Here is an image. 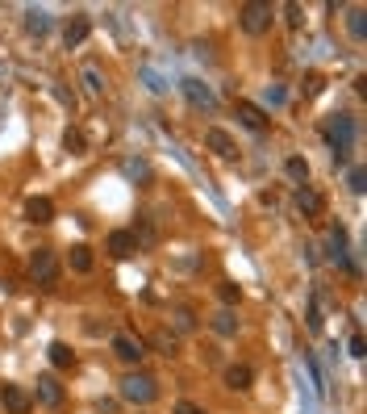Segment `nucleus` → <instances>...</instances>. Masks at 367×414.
I'll return each mask as SVG.
<instances>
[{"instance_id":"obj_11","label":"nucleus","mask_w":367,"mask_h":414,"mask_svg":"<svg viewBox=\"0 0 367 414\" xmlns=\"http://www.w3.org/2000/svg\"><path fill=\"white\" fill-rule=\"evenodd\" d=\"M121 176L134 180V184H155V168L146 159H138V155H125L121 159Z\"/></svg>"},{"instance_id":"obj_31","label":"nucleus","mask_w":367,"mask_h":414,"mask_svg":"<svg viewBox=\"0 0 367 414\" xmlns=\"http://www.w3.org/2000/svg\"><path fill=\"white\" fill-rule=\"evenodd\" d=\"M322 84H326V80H322L318 71H309V75H305V96H318V92H322Z\"/></svg>"},{"instance_id":"obj_14","label":"nucleus","mask_w":367,"mask_h":414,"mask_svg":"<svg viewBox=\"0 0 367 414\" xmlns=\"http://www.w3.org/2000/svg\"><path fill=\"white\" fill-rule=\"evenodd\" d=\"M79 84H84V92H88L92 101H100L104 88H109V84H104V71H100L96 63H84V67H79Z\"/></svg>"},{"instance_id":"obj_10","label":"nucleus","mask_w":367,"mask_h":414,"mask_svg":"<svg viewBox=\"0 0 367 414\" xmlns=\"http://www.w3.org/2000/svg\"><path fill=\"white\" fill-rule=\"evenodd\" d=\"M234 113H238V121H242L247 130H255V134H263V130H267V113H263L255 101H238V105H234Z\"/></svg>"},{"instance_id":"obj_18","label":"nucleus","mask_w":367,"mask_h":414,"mask_svg":"<svg viewBox=\"0 0 367 414\" xmlns=\"http://www.w3.org/2000/svg\"><path fill=\"white\" fill-rule=\"evenodd\" d=\"M209 327H213L221 339H234V335H238V314H234V310H217V314L209 318Z\"/></svg>"},{"instance_id":"obj_12","label":"nucleus","mask_w":367,"mask_h":414,"mask_svg":"<svg viewBox=\"0 0 367 414\" xmlns=\"http://www.w3.org/2000/svg\"><path fill=\"white\" fill-rule=\"evenodd\" d=\"M0 402H4L8 414H29V406H33V398L21 385H0Z\"/></svg>"},{"instance_id":"obj_27","label":"nucleus","mask_w":367,"mask_h":414,"mask_svg":"<svg viewBox=\"0 0 367 414\" xmlns=\"http://www.w3.org/2000/svg\"><path fill=\"white\" fill-rule=\"evenodd\" d=\"M347 188H351L355 197H364V188H367V172L364 168H351V172H347Z\"/></svg>"},{"instance_id":"obj_33","label":"nucleus","mask_w":367,"mask_h":414,"mask_svg":"<svg viewBox=\"0 0 367 414\" xmlns=\"http://www.w3.org/2000/svg\"><path fill=\"white\" fill-rule=\"evenodd\" d=\"M351 356H355V360H364V356H367V348H364V335H351Z\"/></svg>"},{"instance_id":"obj_15","label":"nucleus","mask_w":367,"mask_h":414,"mask_svg":"<svg viewBox=\"0 0 367 414\" xmlns=\"http://www.w3.org/2000/svg\"><path fill=\"white\" fill-rule=\"evenodd\" d=\"M88 34H92V21L79 13V17H71L67 21V29H63V42H67V50H75V46H84L88 42Z\"/></svg>"},{"instance_id":"obj_13","label":"nucleus","mask_w":367,"mask_h":414,"mask_svg":"<svg viewBox=\"0 0 367 414\" xmlns=\"http://www.w3.org/2000/svg\"><path fill=\"white\" fill-rule=\"evenodd\" d=\"M50 29H54L50 8H25V34H29V38H46Z\"/></svg>"},{"instance_id":"obj_24","label":"nucleus","mask_w":367,"mask_h":414,"mask_svg":"<svg viewBox=\"0 0 367 414\" xmlns=\"http://www.w3.org/2000/svg\"><path fill=\"white\" fill-rule=\"evenodd\" d=\"M71 268L75 272H92V247H84V243L71 247Z\"/></svg>"},{"instance_id":"obj_26","label":"nucleus","mask_w":367,"mask_h":414,"mask_svg":"<svg viewBox=\"0 0 367 414\" xmlns=\"http://www.w3.org/2000/svg\"><path fill=\"white\" fill-rule=\"evenodd\" d=\"M288 101V92H284V84H267L263 88V105H272V109H280Z\"/></svg>"},{"instance_id":"obj_1","label":"nucleus","mask_w":367,"mask_h":414,"mask_svg":"<svg viewBox=\"0 0 367 414\" xmlns=\"http://www.w3.org/2000/svg\"><path fill=\"white\" fill-rule=\"evenodd\" d=\"M322 134H326V142L334 151V163H347V151L359 142V117L355 113H330Z\"/></svg>"},{"instance_id":"obj_17","label":"nucleus","mask_w":367,"mask_h":414,"mask_svg":"<svg viewBox=\"0 0 367 414\" xmlns=\"http://www.w3.org/2000/svg\"><path fill=\"white\" fill-rule=\"evenodd\" d=\"M38 402L42 406H58L63 402V385H58V377H38Z\"/></svg>"},{"instance_id":"obj_4","label":"nucleus","mask_w":367,"mask_h":414,"mask_svg":"<svg viewBox=\"0 0 367 414\" xmlns=\"http://www.w3.org/2000/svg\"><path fill=\"white\" fill-rule=\"evenodd\" d=\"M113 356L121 360V364H130V369H142V360H146V343L138 339V335H130V331H113Z\"/></svg>"},{"instance_id":"obj_29","label":"nucleus","mask_w":367,"mask_h":414,"mask_svg":"<svg viewBox=\"0 0 367 414\" xmlns=\"http://www.w3.org/2000/svg\"><path fill=\"white\" fill-rule=\"evenodd\" d=\"M322 327H326V318H322V306H318V293H313V302H309V331L322 335Z\"/></svg>"},{"instance_id":"obj_28","label":"nucleus","mask_w":367,"mask_h":414,"mask_svg":"<svg viewBox=\"0 0 367 414\" xmlns=\"http://www.w3.org/2000/svg\"><path fill=\"white\" fill-rule=\"evenodd\" d=\"M217 297H221V302H226V310H230V306H238V297H242V289H238L234 281H221V289H217Z\"/></svg>"},{"instance_id":"obj_25","label":"nucleus","mask_w":367,"mask_h":414,"mask_svg":"<svg viewBox=\"0 0 367 414\" xmlns=\"http://www.w3.org/2000/svg\"><path fill=\"white\" fill-rule=\"evenodd\" d=\"M63 147H67V151H71V155H84V151H88V138H84V134H79V130H75V126H71V130H67V134H63Z\"/></svg>"},{"instance_id":"obj_32","label":"nucleus","mask_w":367,"mask_h":414,"mask_svg":"<svg viewBox=\"0 0 367 414\" xmlns=\"http://www.w3.org/2000/svg\"><path fill=\"white\" fill-rule=\"evenodd\" d=\"M284 13H288V25H301L305 21V8L301 4H284Z\"/></svg>"},{"instance_id":"obj_6","label":"nucleus","mask_w":367,"mask_h":414,"mask_svg":"<svg viewBox=\"0 0 367 414\" xmlns=\"http://www.w3.org/2000/svg\"><path fill=\"white\" fill-rule=\"evenodd\" d=\"M180 92L188 96V105H196V109H205V113L217 109V92H213L205 80H196V75H184V80H180Z\"/></svg>"},{"instance_id":"obj_5","label":"nucleus","mask_w":367,"mask_h":414,"mask_svg":"<svg viewBox=\"0 0 367 414\" xmlns=\"http://www.w3.org/2000/svg\"><path fill=\"white\" fill-rule=\"evenodd\" d=\"M29 276H33L38 285H46V289H50V285L58 281V256H54L50 247H38V251L29 256Z\"/></svg>"},{"instance_id":"obj_7","label":"nucleus","mask_w":367,"mask_h":414,"mask_svg":"<svg viewBox=\"0 0 367 414\" xmlns=\"http://www.w3.org/2000/svg\"><path fill=\"white\" fill-rule=\"evenodd\" d=\"M205 147H209L213 155H221V159H238V142H234V134L221 130V126H209V130H205Z\"/></svg>"},{"instance_id":"obj_8","label":"nucleus","mask_w":367,"mask_h":414,"mask_svg":"<svg viewBox=\"0 0 367 414\" xmlns=\"http://www.w3.org/2000/svg\"><path fill=\"white\" fill-rule=\"evenodd\" d=\"M297 209H301L309 222H318L322 209H326V201H322V193H318L313 184H297Z\"/></svg>"},{"instance_id":"obj_22","label":"nucleus","mask_w":367,"mask_h":414,"mask_svg":"<svg viewBox=\"0 0 367 414\" xmlns=\"http://www.w3.org/2000/svg\"><path fill=\"white\" fill-rule=\"evenodd\" d=\"M284 176L297 180V184H309V163H305L301 155H288V159H284Z\"/></svg>"},{"instance_id":"obj_34","label":"nucleus","mask_w":367,"mask_h":414,"mask_svg":"<svg viewBox=\"0 0 367 414\" xmlns=\"http://www.w3.org/2000/svg\"><path fill=\"white\" fill-rule=\"evenodd\" d=\"M171 414H205V411H201L196 402H175V411H171Z\"/></svg>"},{"instance_id":"obj_16","label":"nucleus","mask_w":367,"mask_h":414,"mask_svg":"<svg viewBox=\"0 0 367 414\" xmlns=\"http://www.w3.org/2000/svg\"><path fill=\"white\" fill-rule=\"evenodd\" d=\"M25 218L38 222V226L54 222V201H50V197H29V201H25Z\"/></svg>"},{"instance_id":"obj_19","label":"nucleus","mask_w":367,"mask_h":414,"mask_svg":"<svg viewBox=\"0 0 367 414\" xmlns=\"http://www.w3.org/2000/svg\"><path fill=\"white\" fill-rule=\"evenodd\" d=\"M226 385L230 390H251L255 385V369L251 364H230L226 369Z\"/></svg>"},{"instance_id":"obj_2","label":"nucleus","mask_w":367,"mask_h":414,"mask_svg":"<svg viewBox=\"0 0 367 414\" xmlns=\"http://www.w3.org/2000/svg\"><path fill=\"white\" fill-rule=\"evenodd\" d=\"M117 394H121V402H130V406H150V402L159 398V381H155L150 373H142V369H130V373L121 377Z\"/></svg>"},{"instance_id":"obj_20","label":"nucleus","mask_w":367,"mask_h":414,"mask_svg":"<svg viewBox=\"0 0 367 414\" xmlns=\"http://www.w3.org/2000/svg\"><path fill=\"white\" fill-rule=\"evenodd\" d=\"M347 29H351V38H355V42H364V38H367V8H364V4L347 8Z\"/></svg>"},{"instance_id":"obj_23","label":"nucleus","mask_w":367,"mask_h":414,"mask_svg":"<svg viewBox=\"0 0 367 414\" xmlns=\"http://www.w3.org/2000/svg\"><path fill=\"white\" fill-rule=\"evenodd\" d=\"M150 343L159 348V356H175V352H180V339H175L171 331H155V335H150Z\"/></svg>"},{"instance_id":"obj_3","label":"nucleus","mask_w":367,"mask_h":414,"mask_svg":"<svg viewBox=\"0 0 367 414\" xmlns=\"http://www.w3.org/2000/svg\"><path fill=\"white\" fill-rule=\"evenodd\" d=\"M272 21H276V8H272V4H263V0H251V4H242V8H238V25H242L251 38L267 34V29H272Z\"/></svg>"},{"instance_id":"obj_9","label":"nucleus","mask_w":367,"mask_h":414,"mask_svg":"<svg viewBox=\"0 0 367 414\" xmlns=\"http://www.w3.org/2000/svg\"><path fill=\"white\" fill-rule=\"evenodd\" d=\"M104 251H109L113 260H130V256L138 251V235H134V230H113V235L104 239Z\"/></svg>"},{"instance_id":"obj_30","label":"nucleus","mask_w":367,"mask_h":414,"mask_svg":"<svg viewBox=\"0 0 367 414\" xmlns=\"http://www.w3.org/2000/svg\"><path fill=\"white\" fill-rule=\"evenodd\" d=\"M175 331H180V335L196 331V314H192V310H175Z\"/></svg>"},{"instance_id":"obj_21","label":"nucleus","mask_w":367,"mask_h":414,"mask_svg":"<svg viewBox=\"0 0 367 414\" xmlns=\"http://www.w3.org/2000/svg\"><path fill=\"white\" fill-rule=\"evenodd\" d=\"M46 356H50V364H54V369H71V364H75V352H71L63 339H54V343L46 348Z\"/></svg>"}]
</instances>
